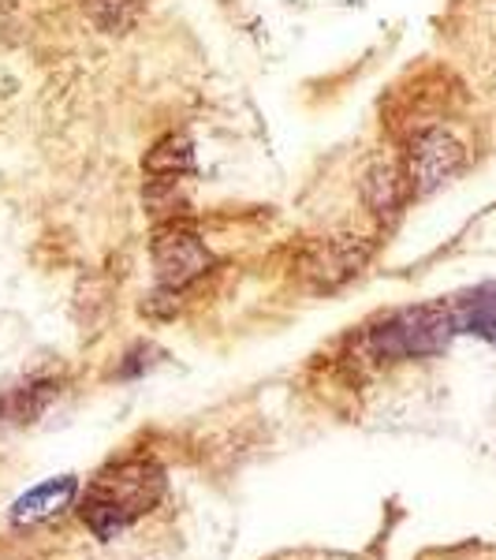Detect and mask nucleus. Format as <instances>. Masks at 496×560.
<instances>
[{"label":"nucleus","mask_w":496,"mask_h":560,"mask_svg":"<svg viewBox=\"0 0 496 560\" xmlns=\"http://www.w3.org/2000/svg\"><path fill=\"white\" fill-rule=\"evenodd\" d=\"M146 184H184V176H194V147L187 135H165L142 158Z\"/></svg>","instance_id":"nucleus-7"},{"label":"nucleus","mask_w":496,"mask_h":560,"mask_svg":"<svg viewBox=\"0 0 496 560\" xmlns=\"http://www.w3.org/2000/svg\"><path fill=\"white\" fill-rule=\"evenodd\" d=\"M467 168V150L452 131L437 128H414L408 135V150H403V173H408L411 198H426L440 191L445 184Z\"/></svg>","instance_id":"nucleus-3"},{"label":"nucleus","mask_w":496,"mask_h":560,"mask_svg":"<svg viewBox=\"0 0 496 560\" xmlns=\"http://www.w3.org/2000/svg\"><path fill=\"white\" fill-rule=\"evenodd\" d=\"M165 493V471L153 459L134 456L105 467L83 497V520L97 538H116L142 520Z\"/></svg>","instance_id":"nucleus-1"},{"label":"nucleus","mask_w":496,"mask_h":560,"mask_svg":"<svg viewBox=\"0 0 496 560\" xmlns=\"http://www.w3.org/2000/svg\"><path fill=\"white\" fill-rule=\"evenodd\" d=\"M369 258V243L358 236H324L303 247L299 255V273L310 280L314 288H340L351 280Z\"/></svg>","instance_id":"nucleus-5"},{"label":"nucleus","mask_w":496,"mask_h":560,"mask_svg":"<svg viewBox=\"0 0 496 560\" xmlns=\"http://www.w3.org/2000/svg\"><path fill=\"white\" fill-rule=\"evenodd\" d=\"M60 388L57 382H26L20 388L0 400V419H12V422H34L38 415L49 408V400L57 396Z\"/></svg>","instance_id":"nucleus-11"},{"label":"nucleus","mask_w":496,"mask_h":560,"mask_svg":"<svg viewBox=\"0 0 496 560\" xmlns=\"http://www.w3.org/2000/svg\"><path fill=\"white\" fill-rule=\"evenodd\" d=\"M358 195H363L366 210L374 213L377 221H392L411 198L403 161H374L363 173V179H358Z\"/></svg>","instance_id":"nucleus-6"},{"label":"nucleus","mask_w":496,"mask_h":560,"mask_svg":"<svg viewBox=\"0 0 496 560\" xmlns=\"http://www.w3.org/2000/svg\"><path fill=\"white\" fill-rule=\"evenodd\" d=\"M456 337L452 303H426L395 311L377 325H369L363 348L381 363H395V359H422L437 355Z\"/></svg>","instance_id":"nucleus-2"},{"label":"nucleus","mask_w":496,"mask_h":560,"mask_svg":"<svg viewBox=\"0 0 496 560\" xmlns=\"http://www.w3.org/2000/svg\"><path fill=\"white\" fill-rule=\"evenodd\" d=\"M150 258L161 288H168V292H184L187 284H194L198 277H205L213 269V250L205 247L198 229L187 221H176V217L153 229Z\"/></svg>","instance_id":"nucleus-4"},{"label":"nucleus","mask_w":496,"mask_h":560,"mask_svg":"<svg viewBox=\"0 0 496 560\" xmlns=\"http://www.w3.org/2000/svg\"><path fill=\"white\" fill-rule=\"evenodd\" d=\"M452 318L456 332H474V337H485L496 345V284L474 288V292H463L459 300H452Z\"/></svg>","instance_id":"nucleus-9"},{"label":"nucleus","mask_w":496,"mask_h":560,"mask_svg":"<svg viewBox=\"0 0 496 560\" xmlns=\"http://www.w3.org/2000/svg\"><path fill=\"white\" fill-rule=\"evenodd\" d=\"M75 490H79V482L71 475L52 478V482H45V486H38V490L23 493L20 501L12 504V520L15 523H42V520L57 516L60 509H68V504H71Z\"/></svg>","instance_id":"nucleus-8"},{"label":"nucleus","mask_w":496,"mask_h":560,"mask_svg":"<svg viewBox=\"0 0 496 560\" xmlns=\"http://www.w3.org/2000/svg\"><path fill=\"white\" fill-rule=\"evenodd\" d=\"M83 12L102 34H128L146 12V0H83Z\"/></svg>","instance_id":"nucleus-10"}]
</instances>
